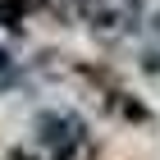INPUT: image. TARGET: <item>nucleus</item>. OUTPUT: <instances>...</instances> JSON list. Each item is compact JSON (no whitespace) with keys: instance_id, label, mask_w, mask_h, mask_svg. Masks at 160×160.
<instances>
[{"instance_id":"nucleus-5","label":"nucleus","mask_w":160,"mask_h":160,"mask_svg":"<svg viewBox=\"0 0 160 160\" xmlns=\"http://www.w3.org/2000/svg\"><path fill=\"white\" fill-rule=\"evenodd\" d=\"M147 41H151V46H160V14L147 23Z\"/></svg>"},{"instance_id":"nucleus-1","label":"nucleus","mask_w":160,"mask_h":160,"mask_svg":"<svg viewBox=\"0 0 160 160\" xmlns=\"http://www.w3.org/2000/svg\"><path fill=\"white\" fill-rule=\"evenodd\" d=\"M87 137H96V133L87 128V119L78 110H41L37 123H32V142L46 151V160L69 156L73 147H82Z\"/></svg>"},{"instance_id":"nucleus-3","label":"nucleus","mask_w":160,"mask_h":160,"mask_svg":"<svg viewBox=\"0 0 160 160\" xmlns=\"http://www.w3.org/2000/svg\"><path fill=\"white\" fill-rule=\"evenodd\" d=\"M142 5H147V0H123V18H128V32L142 23Z\"/></svg>"},{"instance_id":"nucleus-4","label":"nucleus","mask_w":160,"mask_h":160,"mask_svg":"<svg viewBox=\"0 0 160 160\" xmlns=\"http://www.w3.org/2000/svg\"><path fill=\"white\" fill-rule=\"evenodd\" d=\"M5 160H41V156H37L32 147H9V151H5Z\"/></svg>"},{"instance_id":"nucleus-2","label":"nucleus","mask_w":160,"mask_h":160,"mask_svg":"<svg viewBox=\"0 0 160 160\" xmlns=\"http://www.w3.org/2000/svg\"><path fill=\"white\" fill-rule=\"evenodd\" d=\"M41 0H0V28H9V32H18V28L28 23V14L37 9Z\"/></svg>"}]
</instances>
